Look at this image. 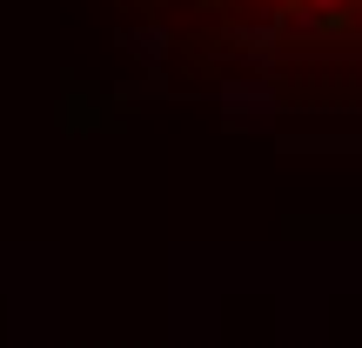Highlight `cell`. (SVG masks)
Segmentation results:
<instances>
[{
  "label": "cell",
  "instance_id": "6da1fadb",
  "mask_svg": "<svg viewBox=\"0 0 362 348\" xmlns=\"http://www.w3.org/2000/svg\"><path fill=\"white\" fill-rule=\"evenodd\" d=\"M121 40L194 94L362 114V0H115Z\"/></svg>",
  "mask_w": 362,
  "mask_h": 348
}]
</instances>
